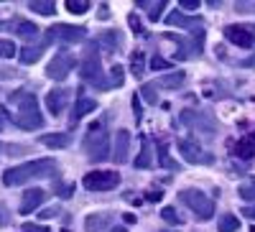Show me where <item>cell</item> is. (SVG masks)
I'll use <instances>...</instances> for the list:
<instances>
[{
    "label": "cell",
    "instance_id": "obj_25",
    "mask_svg": "<svg viewBox=\"0 0 255 232\" xmlns=\"http://www.w3.org/2000/svg\"><path fill=\"white\" fill-rule=\"evenodd\" d=\"M238 197H240L243 202H255V179H248V181L240 184Z\"/></svg>",
    "mask_w": 255,
    "mask_h": 232
},
{
    "label": "cell",
    "instance_id": "obj_19",
    "mask_svg": "<svg viewBox=\"0 0 255 232\" xmlns=\"http://www.w3.org/2000/svg\"><path fill=\"white\" fill-rule=\"evenodd\" d=\"M166 20H168V26H176V28H194V26H202L204 23L202 18H189V15H184L179 10H174Z\"/></svg>",
    "mask_w": 255,
    "mask_h": 232
},
{
    "label": "cell",
    "instance_id": "obj_50",
    "mask_svg": "<svg viewBox=\"0 0 255 232\" xmlns=\"http://www.w3.org/2000/svg\"><path fill=\"white\" fill-rule=\"evenodd\" d=\"M250 232H255V227H253V230H250Z\"/></svg>",
    "mask_w": 255,
    "mask_h": 232
},
{
    "label": "cell",
    "instance_id": "obj_31",
    "mask_svg": "<svg viewBox=\"0 0 255 232\" xmlns=\"http://www.w3.org/2000/svg\"><path fill=\"white\" fill-rule=\"evenodd\" d=\"M15 51L18 49H15V44H13L10 38H0V59H10Z\"/></svg>",
    "mask_w": 255,
    "mask_h": 232
},
{
    "label": "cell",
    "instance_id": "obj_5",
    "mask_svg": "<svg viewBox=\"0 0 255 232\" xmlns=\"http://www.w3.org/2000/svg\"><path fill=\"white\" fill-rule=\"evenodd\" d=\"M179 199L197 215V220L207 222V220L215 217V199H209L207 194H202L199 189H184V192L179 194Z\"/></svg>",
    "mask_w": 255,
    "mask_h": 232
},
{
    "label": "cell",
    "instance_id": "obj_36",
    "mask_svg": "<svg viewBox=\"0 0 255 232\" xmlns=\"http://www.w3.org/2000/svg\"><path fill=\"white\" fill-rule=\"evenodd\" d=\"M128 23H130L133 33H143V26H140V20H138V15H135V13H130V15H128Z\"/></svg>",
    "mask_w": 255,
    "mask_h": 232
},
{
    "label": "cell",
    "instance_id": "obj_22",
    "mask_svg": "<svg viewBox=\"0 0 255 232\" xmlns=\"http://www.w3.org/2000/svg\"><path fill=\"white\" fill-rule=\"evenodd\" d=\"M153 163V153H151V143H148V138H140V156L135 158V166L138 168H148Z\"/></svg>",
    "mask_w": 255,
    "mask_h": 232
},
{
    "label": "cell",
    "instance_id": "obj_7",
    "mask_svg": "<svg viewBox=\"0 0 255 232\" xmlns=\"http://www.w3.org/2000/svg\"><path fill=\"white\" fill-rule=\"evenodd\" d=\"M82 184L87 192H110V189H115L120 184V174H115V171H90V174H84Z\"/></svg>",
    "mask_w": 255,
    "mask_h": 232
},
{
    "label": "cell",
    "instance_id": "obj_20",
    "mask_svg": "<svg viewBox=\"0 0 255 232\" xmlns=\"http://www.w3.org/2000/svg\"><path fill=\"white\" fill-rule=\"evenodd\" d=\"M69 140H72L69 133H44L41 135V143L49 145V148H67Z\"/></svg>",
    "mask_w": 255,
    "mask_h": 232
},
{
    "label": "cell",
    "instance_id": "obj_16",
    "mask_svg": "<svg viewBox=\"0 0 255 232\" xmlns=\"http://www.w3.org/2000/svg\"><path fill=\"white\" fill-rule=\"evenodd\" d=\"M232 156L240 158V161H250V158H255V138H250V135L240 138L235 145H232Z\"/></svg>",
    "mask_w": 255,
    "mask_h": 232
},
{
    "label": "cell",
    "instance_id": "obj_34",
    "mask_svg": "<svg viewBox=\"0 0 255 232\" xmlns=\"http://www.w3.org/2000/svg\"><path fill=\"white\" fill-rule=\"evenodd\" d=\"M148 8H151V10H148V18H151L153 23H158V20H161V10L166 8V3L161 0V3H156V5H148Z\"/></svg>",
    "mask_w": 255,
    "mask_h": 232
},
{
    "label": "cell",
    "instance_id": "obj_28",
    "mask_svg": "<svg viewBox=\"0 0 255 232\" xmlns=\"http://www.w3.org/2000/svg\"><path fill=\"white\" fill-rule=\"evenodd\" d=\"M158 161H161L166 168H171V171H179V163L168 158V153H166V145H163V143H158Z\"/></svg>",
    "mask_w": 255,
    "mask_h": 232
},
{
    "label": "cell",
    "instance_id": "obj_45",
    "mask_svg": "<svg viewBox=\"0 0 255 232\" xmlns=\"http://www.w3.org/2000/svg\"><path fill=\"white\" fill-rule=\"evenodd\" d=\"M97 18H100V20H108V18H110V13H108V5H100V13H97Z\"/></svg>",
    "mask_w": 255,
    "mask_h": 232
},
{
    "label": "cell",
    "instance_id": "obj_51",
    "mask_svg": "<svg viewBox=\"0 0 255 232\" xmlns=\"http://www.w3.org/2000/svg\"><path fill=\"white\" fill-rule=\"evenodd\" d=\"M0 26H3V23H0Z\"/></svg>",
    "mask_w": 255,
    "mask_h": 232
},
{
    "label": "cell",
    "instance_id": "obj_9",
    "mask_svg": "<svg viewBox=\"0 0 255 232\" xmlns=\"http://www.w3.org/2000/svg\"><path fill=\"white\" fill-rule=\"evenodd\" d=\"M49 41H59V44H79V41H84V36H87V31H84L82 26H67V23H56L49 28Z\"/></svg>",
    "mask_w": 255,
    "mask_h": 232
},
{
    "label": "cell",
    "instance_id": "obj_1",
    "mask_svg": "<svg viewBox=\"0 0 255 232\" xmlns=\"http://www.w3.org/2000/svg\"><path fill=\"white\" fill-rule=\"evenodd\" d=\"M54 171H56V163L51 158H36V161L8 168V171L3 174V184L5 186H23V184L36 181V179H46Z\"/></svg>",
    "mask_w": 255,
    "mask_h": 232
},
{
    "label": "cell",
    "instance_id": "obj_33",
    "mask_svg": "<svg viewBox=\"0 0 255 232\" xmlns=\"http://www.w3.org/2000/svg\"><path fill=\"white\" fill-rule=\"evenodd\" d=\"M140 92H143V100L145 102H158V92H156V87H153V82L151 84H143V87H140Z\"/></svg>",
    "mask_w": 255,
    "mask_h": 232
},
{
    "label": "cell",
    "instance_id": "obj_44",
    "mask_svg": "<svg viewBox=\"0 0 255 232\" xmlns=\"http://www.w3.org/2000/svg\"><path fill=\"white\" fill-rule=\"evenodd\" d=\"M3 225H8V212H5V207L0 204V227H3Z\"/></svg>",
    "mask_w": 255,
    "mask_h": 232
},
{
    "label": "cell",
    "instance_id": "obj_24",
    "mask_svg": "<svg viewBox=\"0 0 255 232\" xmlns=\"http://www.w3.org/2000/svg\"><path fill=\"white\" fill-rule=\"evenodd\" d=\"M28 8H31L33 13H38V15H54V13H56V5L49 3V0H31Z\"/></svg>",
    "mask_w": 255,
    "mask_h": 232
},
{
    "label": "cell",
    "instance_id": "obj_39",
    "mask_svg": "<svg viewBox=\"0 0 255 232\" xmlns=\"http://www.w3.org/2000/svg\"><path fill=\"white\" fill-rule=\"evenodd\" d=\"M23 232H49V230H44L41 225H33V222H23V227H20Z\"/></svg>",
    "mask_w": 255,
    "mask_h": 232
},
{
    "label": "cell",
    "instance_id": "obj_13",
    "mask_svg": "<svg viewBox=\"0 0 255 232\" xmlns=\"http://www.w3.org/2000/svg\"><path fill=\"white\" fill-rule=\"evenodd\" d=\"M44 199H46L44 189H28V192L23 194V199H20V215H31L33 209H38L41 204H44Z\"/></svg>",
    "mask_w": 255,
    "mask_h": 232
},
{
    "label": "cell",
    "instance_id": "obj_47",
    "mask_svg": "<svg viewBox=\"0 0 255 232\" xmlns=\"http://www.w3.org/2000/svg\"><path fill=\"white\" fill-rule=\"evenodd\" d=\"M145 199H148V202H161V192H148Z\"/></svg>",
    "mask_w": 255,
    "mask_h": 232
},
{
    "label": "cell",
    "instance_id": "obj_43",
    "mask_svg": "<svg viewBox=\"0 0 255 232\" xmlns=\"http://www.w3.org/2000/svg\"><path fill=\"white\" fill-rule=\"evenodd\" d=\"M15 72L13 69H5V67H0V79H13Z\"/></svg>",
    "mask_w": 255,
    "mask_h": 232
},
{
    "label": "cell",
    "instance_id": "obj_38",
    "mask_svg": "<svg viewBox=\"0 0 255 232\" xmlns=\"http://www.w3.org/2000/svg\"><path fill=\"white\" fill-rule=\"evenodd\" d=\"M56 215H59V207H49V209H44L38 217H41V220H54Z\"/></svg>",
    "mask_w": 255,
    "mask_h": 232
},
{
    "label": "cell",
    "instance_id": "obj_17",
    "mask_svg": "<svg viewBox=\"0 0 255 232\" xmlns=\"http://www.w3.org/2000/svg\"><path fill=\"white\" fill-rule=\"evenodd\" d=\"M95 110H97V100H92V97H79L77 105H74V110H72V125L79 122L84 115L95 113Z\"/></svg>",
    "mask_w": 255,
    "mask_h": 232
},
{
    "label": "cell",
    "instance_id": "obj_2",
    "mask_svg": "<svg viewBox=\"0 0 255 232\" xmlns=\"http://www.w3.org/2000/svg\"><path fill=\"white\" fill-rule=\"evenodd\" d=\"M10 105H15L18 113L13 115V122L23 130H38L44 125V115L38 110V100L33 92H13Z\"/></svg>",
    "mask_w": 255,
    "mask_h": 232
},
{
    "label": "cell",
    "instance_id": "obj_6",
    "mask_svg": "<svg viewBox=\"0 0 255 232\" xmlns=\"http://www.w3.org/2000/svg\"><path fill=\"white\" fill-rule=\"evenodd\" d=\"M181 122L186 125V128H191L194 133L204 135V138H215L217 135V122L212 120L207 113H202V110H184L181 113Z\"/></svg>",
    "mask_w": 255,
    "mask_h": 232
},
{
    "label": "cell",
    "instance_id": "obj_3",
    "mask_svg": "<svg viewBox=\"0 0 255 232\" xmlns=\"http://www.w3.org/2000/svg\"><path fill=\"white\" fill-rule=\"evenodd\" d=\"M84 153H87L90 161H95V163H102L113 156L110 153V135L102 125H92L87 130V135H84Z\"/></svg>",
    "mask_w": 255,
    "mask_h": 232
},
{
    "label": "cell",
    "instance_id": "obj_10",
    "mask_svg": "<svg viewBox=\"0 0 255 232\" xmlns=\"http://www.w3.org/2000/svg\"><path fill=\"white\" fill-rule=\"evenodd\" d=\"M74 69V56L72 54H56L51 61H49V67H46V77L54 79V82H64L69 77V72Z\"/></svg>",
    "mask_w": 255,
    "mask_h": 232
},
{
    "label": "cell",
    "instance_id": "obj_32",
    "mask_svg": "<svg viewBox=\"0 0 255 232\" xmlns=\"http://www.w3.org/2000/svg\"><path fill=\"white\" fill-rule=\"evenodd\" d=\"M161 217H163V220H166L168 225H176V227H179V225H184V220H181V217L176 215V209H174V207H163Z\"/></svg>",
    "mask_w": 255,
    "mask_h": 232
},
{
    "label": "cell",
    "instance_id": "obj_12",
    "mask_svg": "<svg viewBox=\"0 0 255 232\" xmlns=\"http://www.w3.org/2000/svg\"><path fill=\"white\" fill-rule=\"evenodd\" d=\"M128 153H130V133H128L125 128H120L115 133V140H113V161L115 163H125Z\"/></svg>",
    "mask_w": 255,
    "mask_h": 232
},
{
    "label": "cell",
    "instance_id": "obj_26",
    "mask_svg": "<svg viewBox=\"0 0 255 232\" xmlns=\"http://www.w3.org/2000/svg\"><path fill=\"white\" fill-rule=\"evenodd\" d=\"M20 38H26V41H33L36 36H38V26H33V23H28V20H20L18 23V31H15Z\"/></svg>",
    "mask_w": 255,
    "mask_h": 232
},
{
    "label": "cell",
    "instance_id": "obj_14",
    "mask_svg": "<svg viewBox=\"0 0 255 232\" xmlns=\"http://www.w3.org/2000/svg\"><path fill=\"white\" fill-rule=\"evenodd\" d=\"M67 102H69V92H67V90H51V92L46 95V108H49V113H51L54 117L64 113Z\"/></svg>",
    "mask_w": 255,
    "mask_h": 232
},
{
    "label": "cell",
    "instance_id": "obj_48",
    "mask_svg": "<svg viewBox=\"0 0 255 232\" xmlns=\"http://www.w3.org/2000/svg\"><path fill=\"white\" fill-rule=\"evenodd\" d=\"M113 232H128V230H125V227H115Z\"/></svg>",
    "mask_w": 255,
    "mask_h": 232
},
{
    "label": "cell",
    "instance_id": "obj_37",
    "mask_svg": "<svg viewBox=\"0 0 255 232\" xmlns=\"http://www.w3.org/2000/svg\"><path fill=\"white\" fill-rule=\"evenodd\" d=\"M72 194H74V184H64V186H59V197L69 199Z\"/></svg>",
    "mask_w": 255,
    "mask_h": 232
},
{
    "label": "cell",
    "instance_id": "obj_15",
    "mask_svg": "<svg viewBox=\"0 0 255 232\" xmlns=\"http://www.w3.org/2000/svg\"><path fill=\"white\" fill-rule=\"evenodd\" d=\"M113 225V215L110 212H95L90 215L87 220H84V230L87 232H102V230H108Z\"/></svg>",
    "mask_w": 255,
    "mask_h": 232
},
{
    "label": "cell",
    "instance_id": "obj_30",
    "mask_svg": "<svg viewBox=\"0 0 255 232\" xmlns=\"http://www.w3.org/2000/svg\"><path fill=\"white\" fill-rule=\"evenodd\" d=\"M110 84H113V87H123V84H125V72H123L120 64H115L110 69Z\"/></svg>",
    "mask_w": 255,
    "mask_h": 232
},
{
    "label": "cell",
    "instance_id": "obj_35",
    "mask_svg": "<svg viewBox=\"0 0 255 232\" xmlns=\"http://www.w3.org/2000/svg\"><path fill=\"white\" fill-rule=\"evenodd\" d=\"M151 67H153L156 72H161V69H168V67H171V61H166L163 56H153V59H151Z\"/></svg>",
    "mask_w": 255,
    "mask_h": 232
},
{
    "label": "cell",
    "instance_id": "obj_21",
    "mask_svg": "<svg viewBox=\"0 0 255 232\" xmlns=\"http://www.w3.org/2000/svg\"><path fill=\"white\" fill-rule=\"evenodd\" d=\"M41 56H44V49H41V46H23V49L18 51L20 64H26V67H28V64H36Z\"/></svg>",
    "mask_w": 255,
    "mask_h": 232
},
{
    "label": "cell",
    "instance_id": "obj_11",
    "mask_svg": "<svg viewBox=\"0 0 255 232\" xmlns=\"http://www.w3.org/2000/svg\"><path fill=\"white\" fill-rule=\"evenodd\" d=\"M225 38L240 49L255 46V28L253 26H225Z\"/></svg>",
    "mask_w": 255,
    "mask_h": 232
},
{
    "label": "cell",
    "instance_id": "obj_23",
    "mask_svg": "<svg viewBox=\"0 0 255 232\" xmlns=\"http://www.w3.org/2000/svg\"><path fill=\"white\" fill-rule=\"evenodd\" d=\"M217 230H220V232H238V230H240V220H238L235 215H222V217L217 220Z\"/></svg>",
    "mask_w": 255,
    "mask_h": 232
},
{
    "label": "cell",
    "instance_id": "obj_41",
    "mask_svg": "<svg viewBox=\"0 0 255 232\" xmlns=\"http://www.w3.org/2000/svg\"><path fill=\"white\" fill-rule=\"evenodd\" d=\"M10 120V113H5V105H0V130H3V125Z\"/></svg>",
    "mask_w": 255,
    "mask_h": 232
},
{
    "label": "cell",
    "instance_id": "obj_42",
    "mask_svg": "<svg viewBox=\"0 0 255 232\" xmlns=\"http://www.w3.org/2000/svg\"><path fill=\"white\" fill-rule=\"evenodd\" d=\"M133 113H135V120H140V117H143V113H140V100H138V95H133Z\"/></svg>",
    "mask_w": 255,
    "mask_h": 232
},
{
    "label": "cell",
    "instance_id": "obj_4",
    "mask_svg": "<svg viewBox=\"0 0 255 232\" xmlns=\"http://www.w3.org/2000/svg\"><path fill=\"white\" fill-rule=\"evenodd\" d=\"M79 74H82V79L87 84H92L95 90H108V79H105V74H102V61H100V51H97L95 44L84 51Z\"/></svg>",
    "mask_w": 255,
    "mask_h": 232
},
{
    "label": "cell",
    "instance_id": "obj_8",
    "mask_svg": "<svg viewBox=\"0 0 255 232\" xmlns=\"http://www.w3.org/2000/svg\"><path fill=\"white\" fill-rule=\"evenodd\" d=\"M176 145H179V153H181V158H184L186 163H194V166H207V163L215 161V158H212V153H207V151H202V148H199V143H197V140L181 138Z\"/></svg>",
    "mask_w": 255,
    "mask_h": 232
},
{
    "label": "cell",
    "instance_id": "obj_40",
    "mask_svg": "<svg viewBox=\"0 0 255 232\" xmlns=\"http://www.w3.org/2000/svg\"><path fill=\"white\" fill-rule=\"evenodd\" d=\"M179 5L186 8V10H197V8H199V0H181Z\"/></svg>",
    "mask_w": 255,
    "mask_h": 232
},
{
    "label": "cell",
    "instance_id": "obj_27",
    "mask_svg": "<svg viewBox=\"0 0 255 232\" xmlns=\"http://www.w3.org/2000/svg\"><path fill=\"white\" fill-rule=\"evenodd\" d=\"M67 10L74 13V15H82V13L90 10V3L87 0H67Z\"/></svg>",
    "mask_w": 255,
    "mask_h": 232
},
{
    "label": "cell",
    "instance_id": "obj_49",
    "mask_svg": "<svg viewBox=\"0 0 255 232\" xmlns=\"http://www.w3.org/2000/svg\"><path fill=\"white\" fill-rule=\"evenodd\" d=\"M61 232H69V230H61Z\"/></svg>",
    "mask_w": 255,
    "mask_h": 232
},
{
    "label": "cell",
    "instance_id": "obj_46",
    "mask_svg": "<svg viewBox=\"0 0 255 232\" xmlns=\"http://www.w3.org/2000/svg\"><path fill=\"white\" fill-rule=\"evenodd\" d=\"M243 215H245L248 220H255V204H253V207H245V209H243Z\"/></svg>",
    "mask_w": 255,
    "mask_h": 232
},
{
    "label": "cell",
    "instance_id": "obj_18",
    "mask_svg": "<svg viewBox=\"0 0 255 232\" xmlns=\"http://www.w3.org/2000/svg\"><path fill=\"white\" fill-rule=\"evenodd\" d=\"M184 82H186L184 72H171V74L158 77V79L153 82V87H156V90H176V87H181Z\"/></svg>",
    "mask_w": 255,
    "mask_h": 232
},
{
    "label": "cell",
    "instance_id": "obj_29",
    "mask_svg": "<svg viewBox=\"0 0 255 232\" xmlns=\"http://www.w3.org/2000/svg\"><path fill=\"white\" fill-rule=\"evenodd\" d=\"M130 72L135 77H143V51H133V56H130Z\"/></svg>",
    "mask_w": 255,
    "mask_h": 232
}]
</instances>
